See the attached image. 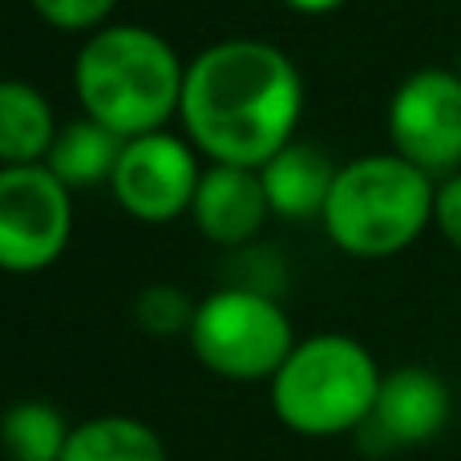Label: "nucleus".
<instances>
[{
  "mask_svg": "<svg viewBox=\"0 0 461 461\" xmlns=\"http://www.w3.org/2000/svg\"><path fill=\"white\" fill-rule=\"evenodd\" d=\"M303 113V77L284 49L230 37L186 65L178 118L186 142L211 162L259 170L287 142Z\"/></svg>",
  "mask_w": 461,
  "mask_h": 461,
  "instance_id": "f257e3e1",
  "label": "nucleus"
},
{
  "mask_svg": "<svg viewBox=\"0 0 461 461\" xmlns=\"http://www.w3.org/2000/svg\"><path fill=\"white\" fill-rule=\"evenodd\" d=\"M183 81L186 65L170 41L142 24H102L73 61V89L86 118L126 142L167 130V122L178 118Z\"/></svg>",
  "mask_w": 461,
  "mask_h": 461,
  "instance_id": "f03ea898",
  "label": "nucleus"
},
{
  "mask_svg": "<svg viewBox=\"0 0 461 461\" xmlns=\"http://www.w3.org/2000/svg\"><path fill=\"white\" fill-rule=\"evenodd\" d=\"M433 199L438 186L421 167L401 154H365L336 170L320 223L352 259H389L425 235Z\"/></svg>",
  "mask_w": 461,
  "mask_h": 461,
  "instance_id": "7ed1b4c3",
  "label": "nucleus"
},
{
  "mask_svg": "<svg viewBox=\"0 0 461 461\" xmlns=\"http://www.w3.org/2000/svg\"><path fill=\"white\" fill-rule=\"evenodd\" d=\"M381 365L360 340L320 332L295 340L271 389V413L300 438H344L360 433L381 389Z\"/></svg>",
  "mask_w": 461,
  "mask_h": 461,
  "instance_id": "20e7f679",
  "label": "nucleus"
},
{
  "mask_svg": "<svg viewBox=\"0 0 461 461\" xmlns=\"http://www.w3.org/2000/svg\"><path fill=\"white\" fill-rule=\"evenodd\" d=\"M186 340L207 373L239 384L271 381L295 348L287 312L259 287H219L199 300Z\"/></svg>",
  "mask_w": 461,
  "mask_h": 461,
  "instance_id": "39448f33",
  "label": "nucleus"
},
{
  "mask_svg": "<svg viewBox=\"0 0 461 461\" xmlns=\"http://www.w3.org/2000/svg\"><path fill=\"white\" fill-rule=\"evenodd\" d=\"M73 235L69 186L45 167H0V271L37 276L65 255Z\"/></svg>",
  "mask_w": 461,
  "mask_h": 461,
  "instance_id": "423d86ee",
  "label": "nucleus"
},
{
  "mask_svg": "<svg viewBox=\"0 0 461 461\" xmlns=\"http://www.w3.org/2000/svg\"><path fill=\"white\" fill-rule=\"evenodd\" d=\"M199 178V150L170 130H154L122 146L110 191L118 207L138 223H175L191 215Z\"/></svg>",
  "mask_w": 461,
  "mask_h": 461,
  "instance_id": "0eeeda50",
  "label": "nucleus"
},
{
  "mask_svg": "<svg viewBox=\"0 0 461 461\" xmlns=\"http://www.w3.org/2000/svg\"><path fill=\"white\" fill-rule=\"evenodd\" d=\"M393 154L425 175H457L461 167V77L454 69H417L389 102Z\"/></svg>",
  "mask_w": 461,
  "mask_h": 461,
  "instance_id": "6e6552de",
  "label": "nucleus"
},
{
  "mask_svg": "<svg viewBox=\"0 0 461 461\" xmlns=\"http://www.w3.org/2000/svg\"><path fill=\"white\" fill-rule=\"evenodd\" d=\"M454 417V393L433 368L401 365L381 376L373 413L360 425V446L368 454H397V449L429 446L446 433Z\"/></svg>",
  "mask_w": 461,
  "mask_h": 461,
  "instance_id": "1a4fd4ad",
  "label": "nucleus"
},
{
  "mask_svg": "<svg viewBox=\"0 0 461 461\" xmlns=\"http://www.w3.org/2000/svg\"><path fill=\"white\" fill-rule=\"evenodd\" d=\"M271 215L267 191H263L259 170L211 162L199 178V191L191 203V219L203 230V239L219 247H239L259 235L263 219Z\"/></svg>",
  "mask_w": 461,
  "mask_h": 461,
  "instance_id": "9d476101",
  "label": "nucleus"
},
{
  "mask_svg": "<svg viewBox=\"0 0 461 461\" xmlns=\"http://www.w3.org/2000/svg\"><path fill=\"white\" fill-rule=\"evenodd\" d=\"M336 170L324 150L308 142H287L276 158L259 167L263 191H267L271 215L292 219V223H308V219L324 215V203L332 194Z\"/></svg>",
  "mask_w": 461,
  "mask_h": 461,
  "instance_id": "9b49d317",
  "label": "nucleus"
},
{
  "mask_svg": "<svg viewBox=\"0 0 461 461\" xmlns=\"http://www.w3.org/2000/svg\"><path fill=\"white\" fill-rule=\"evenodd\" d=\"M57 118L49 97L29 81H0V167H37L49 158Z\"/></svg>",
  "mask_w": 461,
  "mask_h": 461,
  "instance_id": "f8f14e48",
  "label": "nucleus"
},
{
  "mask_svg": "<svg viewBox=\"0 0 461 461\" xmlns=\"http://www.w3.org/2000/svg\"><path fill=\"white\" fill-rule=\"evenodd\" d=\"M122 146H126V138H118L110 126H102V122L81 113V118L65 122V126L57 130L45 167L53 170L69 191L73 186H97V183H110L113 178Z\"/></svg>",
  "mask_w": 461,
  "mask_h": 461,
  "instance_id": "ddd939ff",
  "label": "nucleus"
},
{
  "mask_svg": "<svg viewBox=\"0 0 461 461\" xmlns=\"http://www.w3.org/2000/svg\"><path fill=\"white\" fill-rule=\"evenodd\" d=\"M61 461H167V446L146 421L110 413L73 425Z\"/></svg>",
  "mask_w": 461,
  "mask_h": 461,
  "instance_id": "4468645a",
  "label": "nucleus"
},
{
  "mask_svg": "<svg viewBox=\"0 0 461 461\" xmlns=\"http://www.w3.org/2000/svg\"><path fill=\"white\" fill-rule=\"evenodd\" d=\"M73 425L49 401H16L0 417V449L8 461H61Z\"/></svg>",
  "mask_w": 461,
  "mask_h": 461,
  "instance_id": "2eb2a0df",
  "label": "nucleus"
},
{
  "mask_svg": "<svg viewBox=\"0 0 461 461\" xmlns=\"http://www.w3.org/2000/svg\"><path fill=\"white\" fill-rule=\"evenodd\" d=\"M199 303L175 284H150L138 292L134 300V320L146 336H158V340H170V336H186L191 332V320Z\"/></svg>",
  "mask_w": 461,
  "mask_h": 461,
  "instance_id": "dca6fc26",
  "label": "nucleus"
},
{
  "mask_svg": "<svg viewBox=\"0 0 461 461\" xmlns=\"http://www.w3.org/2000/svg\"><path fill=\"white\" fill-rule=\"evenodd\" d=\"M118 0H32V13L61 32H89L110 21Z\"/></svg>",
  "mask_w": 461,
  "mask_h": 461,
  "instance_id": "f3484780",
  "label": "nucleus"
},
{
  "mask_svg": "<svg viewBox=\"0 0 461 461\" xmlns=\"http://www.w3.org/2000/svg\"><path fill=\"white\" fill-rule=\"evenodd\" d=\"M433 227L446 235V243L454 247V251H461V170L438 186V199H433Z\"/></svg>",
  "mask_w": 461,
  "mask_h": 461,
  "instance_id": "a211bd4d",
  "label": "nucleus"
},
{
  "mask_svg": "<svg viewBox=\"0 0 461 461\" xmlns=\"http://www.w3.org/2000/svg\"><path fill=\"white\" fill-rule=\"evenodd\" d=\"M292 13H303V16H324V13H336L344 0H284Z\"/></svg>",
  "mask_w": 461,
  "mask_h": 461,
  "instance_id": "6ab92c4d",
  "label": "nucleus"
}]
</instances>
